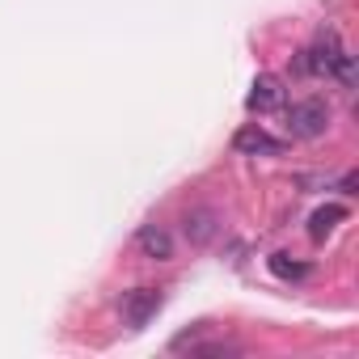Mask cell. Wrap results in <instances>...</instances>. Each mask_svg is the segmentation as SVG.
I'll return each instance as SVG.
<instances>
[{
  "label": "cell",
  "instance_id": "1",
  "mask_svg": "<svg viewBox=\"0 0 359 359\" xmlns=\"http://www.w3.org/2000/svg\"><path fill=\"white\" fill-rule=\"evenodd\" d=\"M325 127H330V106L321 97L292 102V110H287V135L292 140H317V135H325Z\"/></svg>",
  "mask_w": 359,
  "mask_h": 359
},
{
  "label": "cell",
  "instance_id": "2",
  "mask_svg": "<svg viewBox=\"0 0 359 359\" xmlns=\"http://www.w3.org/2000/svg\"><path fill=\"white\" fill-rule=\"evenodd\" d=\"M338 55H342V39H338V30H321L317 43L304 51V72H313V76H330L334 64H338Z\"/></svg>",
  "mask_w": 359,
  "mask_h": 359
},
{
  "label": "cell",
  "instance_id": "3",
  "mask_svg": "<svg viewBox=\"0 0 359 359\" xmlns=\"http://www.w3.org/2000/svg\"><path fill=\"white\" fill-rule=\"evenodd\" d=\"M156 309H161V292H156V287H135V292L123 296V321H127L131 330L148 325V321L156 317Z\"/></svg>",
  "mask_w": 359,
  "mask_h": 359
},
{
  "label": "cell",
  "instance_id": "4",
  "mask_svg": "<svg viewBox=\"0 0 359 359\" xmlns=\"http://www.w3.org/2000/svg\"><path fill=\"white\" fill-rule=\"evenodd\" d=\"M233 148H237L241 156H279L287 144H283V140H275L271 131H262V127L254 123V127H241V131L233 135Z\"/></svg>",
  "mask_w": 359,
  "mask_h": 359
},
{
  "label": "cell",
  "instance_id": "5",
  "mask_svg": "<svg viewBox=\"0 0 359 359\" xmlns=\"http://www.w3.org/2000/svg\"><path fill=\"white\" fill-rule=\"evenodd\" d=\"M275 106H283V81H279V76H271V72H262V76L254 81L250 97H245V110L266 114V110H275Z\"/></svg>",
  "mask_w": 359,
  "mask_h": 359
},
{
  "label": "cell",
  "instance_id": "6",
  "mask_svg": "<svg viewBox=\"0 0 359 359\" xmlns=\"http://www.w3.org/2000/svg\"><path fill=\"white\" fill-rule=\"evenodd\" d=\"M135 245H140V254L152 258V262H169V258H173V237H169L161 224H144V229L135 233Z\"/></svg>",
  "mask_w": 359,
  "mask_h": 359
},
{
  "label": "cell",
  "instance_id": "7",
  "mask_svg": "<svg viewBox=\"0 0 359 359\" xmlns=\"http://www.w3.org/2000/svg\"><path fill=\"white\" fill-rule=\"evenodd\" d=\"M182 224H187V241H191V245H208V241L216 237V229H220V216H216L212 208H191Z\"/></svg>",
  "mask_w": 359,
  "mask_h": 359
},
{
  "label": "cell",
  "instance_id": "8",
  "mask_svg": "<svg viewBox=\"0 0 359 359\" xmlns=\"http://www.w3.org/2000/svg\"><path fill=\"white\" fill-rule=\"evenodd\" d=\"M338 220H346V208H338V203H330V208L313 212V220H309V237H313V241H325V237L334 233V224H338Z\"/></svg>",
  "mask_w": 359,
  "mask_h": 359
},
{
  "label": "cell",
  "instance_id": "9",
  "mask_svg": "<svg viewBox=\"0 0 359 359\" xmlns=\"http://www.w3.org/2000/svg\"><path fill=\"white\" fill-rule=\"evenodd\" d=\"M271 271H275L279 279H300L309 266H304V262H287V254H275V258H271Z\"/></svg>",
  "mask_w": 359,
  "mask_h": 359
},
{
  "label": "cell",
  "instance_id": "10",
  "mask_svg": "<svg viewBox=\"0 0 359 359\" xmlns=\"http://www.w3.org/2000/svg\"><path fill=\"white\" fill-rule=\"evenodd\" d=\"M330 76H338V81H342V85H346V89H351V85H355V55H346V51H342V55H338V64H334V72H330Z\"/></svg>",
  "mask_w": 359,
  "mask_h": 359
},
{
  "label": "cell",
  "instance_id": "11",
  "mask_svg": "<svg viewBox=\"0 0 359 359\" xmlns=\"http://www.w3.org/2000/svg\"><path fill=\"white\" fill-rule=\"evenodd\" d=\"M355 187H359V177H355V173H346V177H342V195H355Z\"/></svg>",
  "mask_w": 359,
  "mask_h": 359
}]
</instances>
